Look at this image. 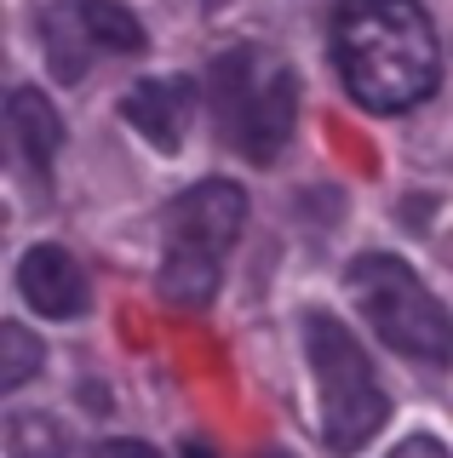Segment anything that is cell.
<instances>
[{
	"label": "cell",
	"mask_w": 453,
	"mask_h": 458,
	"mask_svg": "<svg viewBox=\"0 0 453 458\" xmlns=\"http://www.w3.org/2000/svg\"><path fill=\"white\" fill-rule=\"evenodd\" d=\"M92 458H161V453H155L150 441H104Z\"/></svg>",
	"instance_id": "cell-13"
},
{
	"label": "cell",
	"mask_w": 453,
	"mask_h": 458,
	"mask_svg": "<svg viewBox=\"0 0 453 458\" xmlns=\"http://www.w3.org/2000/svg\"><path fill=\"white\" fill-rule=\"evenodd\" d=\"M6 126H12V149L23 155V166H30V172H47L52 161H58L64 121H58V109L47 104V92L18 86V92L6 98Z\"/></svg>",
	"instance_id": "cell-9"
},
{
	"label": "cell",
	"mask_w": 453,
	"mask_h": 458,
	"mask_svg": "<svg viewBox=\"0 0 453 458\" xmlns=\"http://www.w3.org/2000/svg\"><path fill=\"white\" fill-rule=\"evenodd\" d=\"M212 126L252 166H270L299 121V75L264 47H230L207 75Z\"/></svg>",
	"instance_id": "cell-2"
},
{
	"label": "cell",
	"mask_w": 453,
	"mask_h": 458,
	"mask_svg": "<svg viewBox=\"0 0 453 458\" xmlns=\"http://www.w3.org/2000/svg\"><path fill=\"white\" fill-rule=\"evenodd\" d=\"M190 109H195V86L190 81H138L132 92L121 98V121L138 126V138H150L161 155H173L184 143Z\"/></svg>",
	"instance_id": "cell-8"
},
{
	"label": "cell",
	"mask_w": 453,
	"mask_h": 458,
	"mask_svg": "<svg viewBox=\"0 0 453 458\" xmlns=\"http://www.w3.org/2000/svg\"><path fill=\"white\" fill-rule=\"evenodd\" d=\"M207 6H224V0H207Z\"/></svg>",
	"instance_id": "cell-16"
},
{
	"label": "cell",
	"mask_w": 453,
	"mask_h": 458,
	"mask_svg": "<svg viewBox=\"0 0 453 458\" xmlns=\"http://www.w3.org/2000/svg\"><path fill=\"white\" fill-rule=\"evenodd\" d=\"M328 29L338 81L373 114L414 109L442 81V47L419 0H338Z\"/></svg>",
	"instance_id": "cell-1"
},
{
	"label": "cell",
	"mask_w": 453,
	"mask_h": 458,
	"mask_svg": "<svg viewBox=\"0 0 453 458\" xmlns=\"http://www.w3.org/2000/svg\"><path fill=\"white\" fill-rule=\"evenodd\" d=\"M350 293H356L362 315L373 321V333L385 338L396 355L424 361V367L453 361V315L442 310V298H436L402 258L362 252L356 264H350Z\"/></svg>",
	"instance_id": "cell-5"
},
{
	"label": "cell",
	"mask_w": 453,
	"mask_h": 458,
	"mask_svg": "<svg viewBox=\"0 0 453 458\" xmlns=\"http://www.w3.org/2000/svg\"><path fill=\"white\" fill-rule=\"evenodd\" d=\"M304 355H310V378H316V407H321V441L333 453H356L385 429L390 419V395L379 384L373 361L345 321L333 315H310L304 321Z\"/></svg>",
	"instance_id": "cell-4"
},
{
	"label": "cell",
	"mask_w": 453,
	"mask_h": 458,
	"mask_svg": "<svg viewBox=\"0 0 453 458\" xmlns=\"http://www.w3.org/2000/svg\"><path fill=\"white\" fill-rule=\"evenodd\" d=\"M259 458H293V453H281V447H276V453H259Z\"/></svg>",
	"instance_id": "cell-15"
},
{
	"label": "cell",
	"mask_w": 453,
	"mask_h": 458,
	"mask_svg": "<svg viewBox=\"0 0 453 458\" xmlns=\"http://www.w3.org/2000/svg\"><path fill=\"white\" fill-rule=\"evenodd\" d=\"M247 224V195L230 178H201L167 207V252H161V298L178 310H207L224 276V252Z\"/></svg>",
	"instance_id": "cell-3"
},
{
	"label": "cell",
	"mask_w": 453,
	"mask_h": 458,
	"mask_svg": "<svg viewBox=\"0 0 453 458\" xmlns=\"http://www.w3.org/2000/svg\"><path fill=\"white\" fill-rule=\"evenodd\" d=\"M6 436H12V458H64V429L40 412H18Z\"/></svg>",
	"instance_id": "cell-11"
},
{
	"label": "cell",
	"mask_w": 453,
	"mask_h": 458,
	"mask_svg": "<svg viewBox=\"0 0 453 458\" xmlns=\"http://www.w3.org/2000/svg\"><path fill=\"white\" fill-rule=\"evenodd\" d=\"M40 355H47V350H40V344H35L30 333H23L18 321H6V327H0V390H6V395H12V390H23V384L35 378Z\"/></svg>",
	"instance_id": "cell-10"
},
{
	"label": "cell",
	"mask_w": 453,
	"mask_h": 458,
	"mask_svg": "<svg viewBox=\"0 0 453 458\" xmlns=\"http://www.w3.org/2000/svg\"><path fill=\"white\" fill-rule=\"evenodd\" d=\"M184 458H212V447H201V441H190V447H184Z\"/></svg>",
	"instance_id": "cell-14"
},
{
	"label": "cell",
	"mask_w": 453,
	"mask_h": 458,
	"mask_svg": "<svg viewBox=\"0 0 453 458\" xmlns=\"http://www.w3.org/2000/svg\"><path fill=\"white\" fill-rule=\"evenodd\" d=\"M390 458H448V447L436 436H407V441H396Z\"/></svg>",
	"instance_id": "cell-12"
},
{
	"label": "cell",
	"mask_w": 453,
	"mask_h": 458,
	"mask_svg": "<svg viewBox=\"0 0 453 458\" xmlns=\"http://www.w3.org/2000/svg\"><path fill=\"white\" fill-rule=\"evenodd\" d=\"M18 286L30 298V310H40L47 321H69L87 310V276L64 247H30L18 264Z\"/></svg>",
	"instance_id": "cell-7"
},
{
	"label": "cell",
	"mask_w": 453,
	"mask_h": 458,
	"mask_svg": "<svg viewBox=\"0 0 453 458\" xmlns=\"http://www.w3.org/2000/svg\"><path fill=\"white\" fill-rule=\"evenodd\" d=\"M40 35H47V57L64 81H75L92 52H144V23L121 0H52Z\"/></svg>",
	"instance_id": "cell-6"
}]
</instances>
